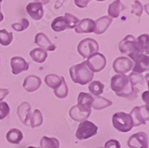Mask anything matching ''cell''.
<instances>
[{
	"label": "cell",
	"mask_w": 149,
	"mask_h": 148,
	"mask_svg": "<svg viewBox=\"0 0 149 148\" xmlns=\"http://www.w3.org/2000/svg\"><path fill=\"white\" fill-rule=\"evenodd\" d=\"M110 88L118 97L134 100L138 97L139 90L133 87L129 82L128 76L125 74H116L111 78Z\"/></svg>",
	"instance_id": "1"
},
{
	"label": "cell",
	"mask_w": 149,
	"mask_h": 148,
	"mask_svg": "<svg viewBox=\"0 0 149 148\" xmlns=\"http://www.w3.org/2000/svg\"><path fill=\"white\" fill-rule=\"evenodd\" d=\"M70 73L72 82L81 85L88 84L94 77V73L88 68L86 61L70 67Z\"/></svg>",
	"instance_id": "2"
},
{
	"label": "cell",
	"mask_w": 149,
	"mask_h": 148,
	"mask_svg": "<svg viewBox=\"0 0 149 148\" xmlns=\"http://www.w3.org/2000/svg\"><path fill=\"white\" fill-rule=\"evenodd\" d=\"M114 128L121 133H128L134 127V122L131 116L125 112H116L112 118Z\"/></svg>",
	"instance_id": "3"
},
{
	"label": "cell",
	"mask_w": 149,
	"mask_h": 148,
	"mask_svg": "<svg viewBox=\"0 0 149 148\" xmlns=\"http://www.w3.org/2000/svg\"><path fill=\"white\" fill-rule=\"evenodd\" d=\"M130 58L133 60V72L142 73L148 71L149 70V57L144 53H136L127 55Z\"/></svg>",
	"instance_id": "4"
},
{
	"label": "cell",
	"mask_w": 149,
	"mask_h": 148,
	"mask_svg": "<svg viewBox=\"0 0 149 148\" xmlns=\"http://www.w3.org/2000/svg\"><path fill=\"white\" fill-rule=\"evenodd\" d=\"M97 133L98 126L91 121L86 120L78 125L75 135L78 140H85L95 135Z\"/></svg>",
	"instance_id": "5"
},
{
	"label": "cell",
	"mask_w": 149,
	"mask_h": 148,
	"mask_svg": "<svg viewBox=\"0 0 149 148\" xmlns=\"http://www.w3.org/2000/svg\"><path fill=\"white\" fill-rule=\"evenodd\" d=\"M99 46L95 40L93 38H85L80 41L78 45V52L84 58H87L92 54L98 53Z\"/></svg>",
	"instance_id": "6"
},
{
	"label": "cell",
	"mask_w": 149,
	"mask_h": 148,
	"mask_svg": "<svg viewBox=\"0 0 149 148\" xmlns=\"http://www.w3.org/2000/svg\"><path fill=\"white\" fill-rule=\"evenodd\" d=\"M86 63L88 68L93 73H98L104 69L107 64V60L103 54L95 53L87 58Z\"/></svg>",
	"instance_id": "7"
},
{
	"label": "cell",
	"mask_w": 149,
	"mask_h": 148,
	"mask_svg": "<svg viewBox=\"0 0 149 148\" xmlns=\"http://www.w3.org/2000/svg\"><path fill=\"white\" fill-rule=\"evenodd\" d=\"M119 49L122 54L128 55L136 53H142L138 46L136 40L132 34H127L120 41Z\"/></svg>",
	"instance_id": "8"
},
{
	"label": "cell",
	"mask_w": 149,
	"mask_h": 148,
	"mask_svg": "<svg viewBox=\"0 0 149 148\" xmlns=\"http://www.w3.org/2000/svg\"><path fill=\"white\" fill-rule=\"evenodd\" d=\"M130 116L133 119L134 126H139L142 124H146L148 121L149 114L148 108L146 106H135L130 112Z\"/></svg>",
	"instance_id": "9"
},
{
	"label": "cell",
	"mask_w": 149,
	"mask_h": 148,
	"mask_svg": "<svg viewBox=\"0 0 149 148\" xmlns=\"http://www.w3.org/2000/svg\"><path fill=\"white\" fill-rule=\"evenodd\" d=\"M91 114V108H87L85 106L77 104L70 110V117L74 121L83 122L87 120Z\"/></svg>",
	"instance_id": "10"
},
{
	"label": "cell",
	"mask_w": 149,
	"mask_h": 148,
	"mask_svg": "<svg viewBox=\"0 0 149 148\" xmlns=\"http://www.w3.org/2000/svg\"><path fill=\"white\" fill-rule=\"evenodd\" d=\"M127 146L130 148H148V137L144 132L132 135L127 140Z\"/></svg>",
	"instance_id": "11"
},
{
	"label": "cell",
	"mask_w": 149,
	"mask_h": 148,
	"mask_svg": "<svg viewBox=\"0 0 149 148\" xmlns=\"http://www.w3.org/2000/svg\"><path fill=\"white\" fill-rule=\"evenodd\" d=\"M113 68L118 74H125L132 70L133 62L127 57H119L114 60Z\"/></svg>",
	"instance_id": "12"
},
{
	"label": "cell",
	"mask_w": 149,
	"mask_h": 148,
	"mask_svg": "<svg viewBox=\"0 0 149 148\" xmlns=\"http://www.w3.org/2000/svg\"><path fill=\"white\" fill-rule=\"evenodd\" d=\"M10 67L13 74L18 75L22 72L29 70V64L22 57L15 56L10 59Z\"/></svg>",
	"instance_id": "13"
},
{
	"label": "cell",
	"mask_w": 149,
	"mask_h": 148,
	"mask_svg": "<svg viewBox=\"0 0 149 148\" xmlns=\"http://www.w3.org/2000/svg\"><path fill=\"white\" fill-rule=\"evenodd\" d=\"M17 115L21 122L26 126H29V121L31 116V109L29 102H22L17 108Z\"/></svg>",
	"instance_id": "14"
},
{
	"label": "cell",
	"mask_w": 149,
	"mask_h": 148,
	"mask_svg": "<svg viewBox=\"0 0 149 148\" xmlns=\"http://www.w3.org/2000/svg\"><path fill=\"white\" fill-rule=\"evenodd\" d=\"M34 43L39 48L44 49L45 51H54L56 49L55 45L53 44L44 33L40 32L36 34Z\"/></svg>",
	"instance_id": "15"
},
{
	"label": "cell",
	"mask_w": 149,
	"mask_h": 148,
	"mask_svg": "<svg viewBox=\"0 0 149 148\" xmlns=\"http://www.w3.org/2000/svg\"><path fill=\"white\" fill-rule=\"evenodd\" d=\"M41 82V79L39 76L30 75L25 79L22 87L27 92H34L40 88Z\"/></svg>",
	"instance_id": "16"
},
{
	"label": "cell",
	"mask_w": 149,
	"mask_h": 148,
	"mask_svg": "<svg viewBox=\"0 0 149 148\" xmlns=\"http://www.w3.org/2000/svg\"><path fill=\"white\" fill-rule=\"evenodd\" d=\"M26 11L34 20H39L43 17V8L42 5L38 2H31L26 6Z\"/></svg>",
	"instance_id": "17"
},
{
	"label": "cell",
	"mask_w": 149,
	"mask_h": 148,
	"mask_svg": "<svg viewBox=\"0 0 149 148\" xmlns=\"http://www.w3.org/2000/svg\"><path fill=\"white\" fill-rule=\"evenodd\" d=\"M95 30V21L90 18H85L79 21L77 26L74 28L76 33H92Z\"/></svg>",
	"instance_id": "18"
},
{
	"label": "cell",
	"mask_w": 149,
	"mask_h": 148,
	"mask_svg": "<svg viewBox=\"0 0 149 148\" xmlns=\"http://www.w3.org/2000/svg\"><path fill=\"white\" fill-rule=\"evenodd\" d=\"M112 22H113V18L109 16H104L98 18L95 21V30L94 33L96 34H102L104 33L110 26Z\"/></svg>",
	"instance_id": "19"
},
{
	"label": "cell",
	"mask_w": 149,
	"mask_h": 148,
	"mask_svg": "<svg viewBox=\"0 0 149 148\" xmlns=\"http://www.w3.org/2000/svg\"><path fill=\"white\" fill-rule=\"evenodd\" d=\"M125 9V7L124 6L123 4H122L121 0H115L108 6L109 17L111 18H117L119 17L121 12Z\"/></svg>",
	"instance_id": "20"
},
{
	"label": "cell",
	"mask_w": 149,
	"mask_h": 148,
	"mask_svg": "<svg viewBox=\"0 0 149 148\" xmlns=\"http://www.w3.org/2000/svg\"><path fill=\"white\" fill-rule=\"evenodd\" d=\"M112 105H113L112 101L109 100L104 97H100V96H95V97H93L91 108L95 110H102V109H106Z\"/></svg>",
	"instance_id": "21"
},
{
	"label": "cell",
	"mask_w": 149,
	"mask_h": 148,
	"mask_svg": "<svg viewBox=\"0 0 149 148\" xmlns=\"http://www.w3.org/2000/svg\"><path fill=\"white\" fill-rule=\"evenodd\" d=\"M52 29L56 32H63L66 29H69V23L64 16L58 17L54 20L52 22Z\"/></svg>",
	"instance_id": "22"
},
{
	"label": "cell",
	"mask_w": 149,
	"mask_h": 148,
	"mask_svg": "<svg viewBox=\"0 0 149 148\" xmlns=\"http://www.w3.org/2000/svg\"><path fill=\"white\" fill-rule=\"evenodd\" d=\"M6 138H7V141L9 143L18 144L23 138V135L19 129L14 128V129H11L8 132Z\"/></svg>",
	"instance_id": "23"
},
{
	"label": "cell",
	"mask_w": 149,
	"mask_h": 148,
	"mask_svg": "<svg viewBox=\"0 0 149 148\" xmlns=\"http://www.w3.org/2000/svg\"><path fill=\"white\" fill-rule=\"evenodd\" d=\"M30 56L31 59L37 63H43L48 56L47 52L40 48H35L30 52Z\"/></svg>",
	"instance_id": "24"
},
{
	"label": "cell",
	"mask_w": 149,
	"mask_h": 148,
	"mask_svg": "<svg viewBox=\"0 0 149 148\" xmlns=\"http://www.w3.org/2000/svg\"><path fill=\"white\" fill-rule=\"evenodd\" d=\"M45 83L47 85L48 87L52 89H56L61 85V82H62V79L61 76L56 74H49L45 77Z\"/></svg>",
	"instance_id": "25"
},
{
	"label": "cell",
	"mask_w": 149,
	"mask_h": 148,
	"mask_svg": "<svg viewBox=\"0 0 149 148\" xmlns=\"http://www.w3.org/2000/svg\"><path fill=\"white\" fill-rule=\"evenodd\" d=\"M136 43H137L138 46L142 53H146L148 55V43H149V36L148 34H142L139 35L136 38Z\"/></svg>",
	"instance_id": "26"
},
{
	"label": "cell",
	"mask_w": 149,
	"mask_h": 148,
	"mask_svg": "<svg viewBox=\"0 0 149 148\" xmlns=\"http://www.w3.org/2000/svg\"><path fill=\"white\" fill-rule=\"evenodd\" d=\"M40 148H60V142L55 138L43 136L40 140Z\"/></svg>",
	"instance_id": "27"
},
{
	"label": "cell",
	"mask_w": 149,
	"mask_h": 148,
	"mask_svg": "<svg viewBox=\"0 0 149 148\" xmlns=\"http://www.w3.org/2000/svg\"><path fill=\"white\" fill-rule=\"evenodd\" d=\"M30 126L31 128H36L41 126L43 122V117L39 109H35L30 118Z\"/></svg>",
	"instance_id": "28"
},
{
	"label": "cell",
	"mask_w": 149,
	"mask_h": 148,
	"mask_svg": "<svg viewBox=\"0 0 149 148\" xmlns=\"http://www.w3.org/2000/svg\"><path fill=\"white\" fill-rule=\"evenodd\" d=\"M93 101V97L90 94L84 93V92H81L78 94V104H79V105H81V106H84L87 108H91Z\"/></svg>",
	"instance_id": "29"
},
{
	"label": "cell",
	"mask_w": 149,
	"mask_h": 148,
	"mask_svg": "<svg viewBox=\"0 0 149 148\" xmlns=\"http://www.w3.org/2000/svg\"><path fill=\"white\" fill-rule=\"evenodd\" d=\"M62 82H61V85L59 87L57 88L56 89L54 90V95L60 99H63L66 98L68 96V92H69V89H68L67 85H66V82L65 81L64 77L62 76Z\"/></svg>",
	"instance_id": "30"
},
{
	"label": "cell",
	"mask_w": 149,
	"mask_h": 148,
	"mask_svg": "<svg viewBox=\"0 0 149 148\" xmlns=\"http://www.w3.org/2000/svg\"><path fill=\"white\" fill-rule=\"evenodd\" d=\"M104 85L99 81H93L89 85L88 89L91 94L95 96H99L103 93Z\"/></svg>",
	"instance_id": "31"
},
{
	"label": "cell",
	"mask_w": 149,
	"mask_h": 148,
	"mask_svg": "<svg viewBox=\"0 0 149 148\" xmlns=\"http://www.w3.org/2000/svg\"><path fill=\"white\" fill-rule=\"evenodd\" d=\"M13 41V33L8 32L6 29H0V44L7 46Z\"/></svg>",
	"instance_id": "32"
},
{
	"label": "cell",
	"mask_w": 149,
	"mask_h": 148,
	"mask_svg": "<svg viewBox=\"0 0 149 148\" xmlns=\"http://www.w3.org/2000/svg\"><path fill=\"white\" fill-rule=\"evenodd\" d=\"M128 79L130 84L133 87H136V85H138V84H141L142 85H144V77H143V76L141 73L132 72L131 73H130Z\"/></svg>",
	"instance_id": "33"
},
{
	"label": "cell",
	"mask_w": 149,
	"mask_h": 148,
	"mask_svg": "<svg viewBox=\"0 0 149 148\" xmlns=\"http://www.w3.org/2000/svg\"><path fill=\"white\" fill-rule=\"evenodd\" d=\"M29 26V21L26 18H22L19 20V21L15 23L12 24V29L15 30L16 32H22L26 30Z\"/></svg>",
	"instance_id": "34"
},
{
	"label": "cell",
	"mask_w": 149,
	"mask_h": 148,
	"mask_svg": "<svg viewBox=\"0 0 149 148\" xmlns=\"http://www.w3.org/2000/svg\"><path fill=\"white\" fill-rule=\"evenodd\" d=\"M142 12H143V7L142 3L138 0H135L132 5L131 14L140 17L142 14Z\"/></svg>",
	"instance_id": "35"
},
{
	"label": "cell",
	"mask_w": 149,
	"mask_h": 148,
	"mask_svg": "<svg viewBox=\"0 0 149 148\" xmlns=\"http://www.w3.org/2000/svg\"><path fill=\"white\" fill-rule=\"evenodd\" d=\"M64 17L66 18V20L68 21V23H69V29H74L80 21L78 20V18H77L76 17H74V16L70 14V13H66Z\"/></svg>",
	"instance_id": "36"
},
{
	"label": "cell",
	"mask_w": 149,
	"mask_h": 148,
	"mask_svg": "<svg viewBox=\"0 0 149 148\" xmlns=\"http://www.w3.org/2000/svg\"><path fill=\"white\" fill-rule=\"evenodd\" d=\"M10 113V107L6 102H0V120L6 118Z\"/></svg>",
	"instance_id": "37"
},
{
	"label": "cell",
	"mask_w": 149,
	"mask_h": 148,
	"mask_svg": "<svg viewBox=\"0 0 149 148\" xmlns=\"http://www.w3.org/2000/svg\"><path fill=\"white\" fill-rule=\"evenodd\" d=\"M104 148H121V144L119 141L116 139H110L105 143Z\"/></svg>",
	"instance_id": "38"
},
{
	"label": "cell",
	"mask_w": 149,
	"mask_h": 148,
	"mask_svg": "<svg viewBox=\"0 0 149 148\" xmlns=\"http://www.w3.org/2000/svg\"><path fill=\"white\" fill-rule=\"evenodd\" d=\"M74 4L80 8H84L87 6L90 0H74Z\"/></svg>",
	"instance_id": "39"
},
{
	"label": "cell",
	"mask_w": 149,
	"mask_h": 148,
	"mask_svg": "<svg viewBox=\"0 0 149 148\" xmlns=\"http://www.w3.org/2000/svg\"><path fill=\"white\" fill-rule=\"evenodd\" d=\"M9 94V90L6 88H0V102H2L6 96Z\"/></svg>",
	"instance_id": "40"
},
{
	"label": "cell",
	"mask_w": 149,
	"mask_h": 148,
	"mask_svg": "<svg viewBox=\"0 0 149 148\" xmlns=\"http://www.w3.org/2000/svg\"><path fill=\"white\" fill-rule=\"evenodd\" d=\"M35 2H38V3H40L42 5H46V4H48L50 0H34Z\"/></svg>",
	"instance_id": "41"
},
{
	"label": "cell",
	"mask_w": 149,
	"mask_h": 148,
	"mask_svg": "<svg viewBox=\"0 0 149 148\" xmlns=\"http://www.w3.org/2000/svg\"><path fill=\"white\" fill-rule=\"evenodd\" d=\"M4 20V16L2 14V13L1 12V4H0V22Z\"/></svg>",
	"instance_id": "42"
},
{
	"label": "cell",
	"mask_w": 149,
	"mask_h": 148,
	"mask_svg": "<svg viewBox=\"0 0 149 148\" xmlns=\"http://www.w3.org/2000/svg\"><path fill=\"white\" fill-rule=\"evenodd\" d=\"M27 148H39V147H32V146H31V147H29Z\"/></svg>",
	"instance_id": "43"
},
{
	"label": "cell",
	"mask_w": 149,
	"mask_h": 148,
	"mask_svg": "<svg viewBox=\"0 0 149 148\" xmlns=\"http://www.w3.org/2000/svg\"><path fill=\"white\" fill-rule=\"evenodd\" d=\"M96 1H98V2H103L104 0H96Z\"/></svg>",
	"instance_id": "44"
},
{
	"label": "cell",
	"mask_w": 149,
	"mask_h": 148,
	"mask_svg": "<svg viewBox=\"0 0 149 148\" xmlns=\"http://www.w3.org/2000/svg\"><path fill=\"white\" fill-rule=\"evenodd\" d=\"M2 2V0H0V4H1V2Z\"/></svg>",
	"instance_id": "45"
},
{
	"label": "cell",
	"mask_w": 149,
	"mask_h": 148,
	"mask_svg": "<svg viewBox=\"0 0 149 148\" xmlns=\"http://www.w3.org/2000/svg\"><path fill=\"white\" fill-rule=\"evenodd\" d=\"M99 148H103V147H99Z\"/></svg>",
	"instance_id": "46"
}]
</instances>
